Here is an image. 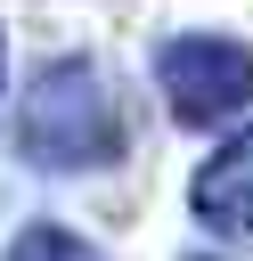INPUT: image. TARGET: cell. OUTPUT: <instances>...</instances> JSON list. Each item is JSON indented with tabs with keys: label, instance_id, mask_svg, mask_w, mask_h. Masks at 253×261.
Wrapping results in <instances>:
<instances>
[{
	"label": "cell",
	"instance_id": "obj_1",
	"mask_svg": "<svg viewBox=\"0 0 253 261\" xmlns=\"http://www.w3.org/2000/svg\"><path fill=\"white\" fill-rule=\"evenodd\" d=\"M8 139L33 171H106L131 147V114H122V90L90 57H57L24 82Z\"/></svg>",
	"mask_w": 253,
	"mask_h": 261
},
{
	"label": "cell",
	"instance_id": "obj_2",
	"mask_svg": "<svg viewBox=\"0 0 253 261\" xmlns=\"http://www.w3.org/2000/svg\"><path fill=\"white\" fill-rule=\"evenodd\" d=\"M155 82H163V106H171L188 130H220V122H237V114L253 106V41L180 33V41H163Z\"/></svg>",
	"mask_w": 253,
	"mask_h": 261
},
{
	"label": "cell",
	"instance_id": "obj_3",
	"mask_svg": "<svg viewBox=\"0 0 253 261\" xmlns=\"http://www.w3.org/2000/svg\"><path fill=\"white\" fill-rule=\"evenodd\" d=\"M188 212H196L212 237H229V245L253 253V122H245L237 139H220V147L196 163V179H188Z\"/></svg>",
	"mask_w": 253,
	"mask_h": 261
},
{
	"label": "cell",
	"instance_id": "obj_4",
	"mask_svg": "<svg viewBox=\"0 0 253 261\" xmlns=\"http://www.w3.org/2000/svg\"><path fill=\"white\" fill-rule=\"evenodd\" d=\"M8 261H98V245L73 237V228H57V220H33V228H16Z\"/></svg>",
	"mask_w": 253,
	"mask_h": 261
},
{
	"label": "cell",
	"instance_id": "obj_5",
	"mask_svg": "<svg viewBox=\"0 0 253 261\" xmlns=\"http://www.w3.org/2000/svg\"><path fill=\"white\" fill-rule=\"evenodd\" d=\"M0 73H8V41H0Z\"/></svg>",
	"mask_w": 253,
	"mask_h": 261
}]
</instances>
